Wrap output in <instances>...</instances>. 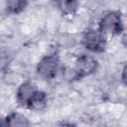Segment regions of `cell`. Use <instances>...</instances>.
Returning <instances> with one entry per match:
<instances>
[{
	"label": "cell",
	"instance_id": "6da1fadb",
	"mask_svg": "<svg viewBox=\"0 0 127 127\" xmlns=\"http://www.w3.org/2000/svg\"><path fill=\"white\" fill-rule=\"evenodd\" d=\"M98 29L103 34H120L123 30V23L120 14L116 11H110L104 14V16L100 19Z\"/></svg>",
	"mask_w": 127,
	"mask_h": 127
},
{
	"label": "cell",
	"instance_id": "7a4b0ae2",
	"mask_svg": "<svg viewBox=\"0 0 127 127\" xmlns=\"http://www.w3.org/2000/svg\"><path fill=\"white\" fill-rule=\"evenodd\" d=\"M60 68V60L56 55H49L42 58L37 64L38 74L45 78L51 79L56 76Z\"/></svg>",
	"mask_w": 127,
	"mask_h": 127
},
{
	"label": "cell",
	"instance_id": "3957f363",
	"mask_svg": "<svg viewBox=\"0 0 127 127\" xmlns=\"http://www.w3.org/2000/svg\"><path fill=\"white\" fill-rule=\"evenodd\" d=\"M105 44L106 41L104 34L99 29L88 30L82 37V45L84 46V48L93 53L102 52L105 48Z\"/></svg>",
	"mask_w": 127,
	"mask_h": 127
},
{
	"label": "cell",
	"instance_id": "277c9868",
	"mask_svg": "<svg viewBox=\"0 0 127 127\" xmlns=\"http://www.w3.org/2000/svg\"><path fill=\"white\" fill-rule=\"evenodd\" d=\"M97 68V61L87 55L80 56L75 62V67L73 69L74 77L81 78L90 75Z\"/></svg>",
	"mask_w": 127,
	"mask_h": 127
},
{
	"label": "cell",
	"instance_id": "5b68a950",
	"mask_svg": "<svg viewBox=\"0 0 127 127\" xmlns=\"http://www.w3.org/2000/svg\"><path fill=\"white\" fill-rule=\"evenodd\" d=\"M38 89L36 88L34 83H32L30 81H26V82L21 83L17 89V92H16L17 102L21 106L28 107V104H29L31 98L33 97V95L35 94V92Z\"/></svg>",
	"mask_w": 127,
	"mask_h": 127
},
{
	"label": "cell",
	"instance_id": "8992f818",
	"mask_svg": "<svg viewBox=\"0 0 127 127\" xmlns=\"http://www.w3.org/2000/svg\"><path fill=\"white\" fill-rule=\"evenodd\" d=\"M47 103H48L47 94L44 91L37 90L35 94L33 95V97L31 98L28 104V108L33 109V110H42L43 108H45Z\"/></svg>",
	"mask_w": 127,
	"mask_h": 127
},
{
	"label": "cell",
	"instance_id": "52a82bcc",
	"mask_svg": "<svg viewBox=\"0 0 127 127\" xmlns=\"http://www.w3.org/2000/svg\"><path fill=\"white\" fill-rule=\"evenodd\" d=\"M5 124L11 127H25L30 125L28 119L18 112H12L8 114L5 118Z\"/></svg>",
	"mask_w": 127,
	"mask_h": 127
},
{
	"label": "cell",
	"instance_id": "ba28073f",
	"mask_svg": "<svg viewBox=\"0 0 127 127\" xmlns=\"http://www.w3.org/2000/svg\"><path fill=\"white\" fill-rule=\"evenodd\" d=\"M28 5V0H7V11L12 14H19L25 10Z\"/></svg>",
	"mask_w": 127,
	"mask_h": 127
},
{
	"label": "cell",
	"instance_id": "9c48e42d",
	"mask_svg": "<svg viewBox=\"0 0 127 127\" xmlns=\"http://www.w3.org/2000/svg\"><path fill=\"white\" fill-rule=\"evenodd\" d=\"M59 5L62 12L65 15H72L78 7L77 0H59Z\"/></svg>",
	"mask_w": 127,
	"mask_h": 127
},
{
	"label": "cell",
	"instance_id": "30bf717a",
	"mask_svg": "<svg viewBox=\"0 0 127 127\" xmlns=\"http://www.w3.org/2000/svg\"><path fill=\"white\" fill-rule=\"evenodd\" d=\"M121 78H122V81L127 85V64H126V65L123 67V69H122Z\"/></svg>",
	"mask_w": 127,
	"mask_h": 127
},
{
	"label": "cell",
	"instance_id": "8fae6325",
	"mask_svg": "<svg viewBox=\"0 0 127 127\" xmlns=\"http://www.w3.org/2000/svg\"><path fill=\"white\" fill-rule=\"evenodd\" d=\"M122 44L124 45V47L125 48H127V32L123 35V37H122Z\"/></svg>",
	"mask_w": 127,
	"mask_h": 127
}]
</instances>
